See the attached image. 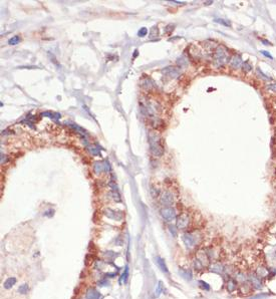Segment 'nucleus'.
I'll list each match as a JSON object with an SVG mask.
<instances>
[{
	"instance_id": "obj_1",
	"label": "nucleus",
	"mask_w": 276,
	"mask_h": 299,
	"mask_svg": "<svg viewBox=\"0 0 276 299\" xmlns=\"http://www.w3.org/2000/svg\"><path fill=\"white\" fill-rule=\"evenodd\" d=\"M149 144H150V151L154 157H161L164 155V147L161 143V138L156 134L149 135Z\"/></svg>"
},
{
	"instance_id": "obj_2",
	"label": "nucleus",
	"mask_w": 276,
	"mask_h": 299,
	"mask_svg": "<svg viewBox=\"0 0 276 299\" xmlns=\"http://www.w3.org/2000/svg\"><path fill=\"white\" fill-rule=\"evenodd\" d=\"M227 53L225 51V49L223 47H217L216 50L214 51L213 53V59H214L215 64L217 66H223L224 64H226L227 62Z\"/></svg>"
},
{
	"instance_id": "obj_3",
	"label": "nucleus",
	"mask_w": 276,
	"mask_h": 299,
	"mask_svg": "<svg viewBox=\"0 0 276 299\" xmlns=\"http://www.w3.org/2000/svg\"><path fill=\"white\" fill-rule=\"evenodd\" d=\"M182 240H183L184 244L188 248H194L199 242L198 237L195 236V234H192V233H185L184 235L182 236Z\"/></svg>"
},
{
	"instance_id": "obj_4",
	"label": "nucleus",
	"mask_w": 276,
	"mask_h": 299,
	"mask_svg": "<svg viewBox=\"0 0 276 299\" xmlns=\"http://www.w3.org/2000/svg\"><path fill=\"white\" fill-rule=\"evenodd\" d=\"M190 218L187 213H182L180 214L176 219V227L180 230H184L189 226Z\"/></svg>"
},
{
	"instance_id": "obj_5",
	"label": "nucleus",
	"mask_w": 276,
	"mask_h": 299,
	"mask_svg": "<svg viewBox=\"0 0 276 299\" xmlns=\"http://www.w3.org/2000/svg\"><path fill=\"white\" fill-rule=\"evenodd\" d=\"M253 286L251 285V283L249 281H245L243 283H241L238 287V291L242 296H248L250 294L253 293Z\"/></svg>"
},
{
	"instance_id": "obj_6",
	"label": "nucleus",
	"mask_w": 276,
	"mask_h": 299,
	"mask_svg": "<svg viewBox=\"0 0 276 299\" xmlns=\"http://www.w3.org/2000/svg\"><path fill=\"white\" fill-rule=\"evenodd\" d=\"M161 214L163 216V218L167 222H171V221L176 219V211H175L174 208L172 207H166L164 209H162Z\"/></svg>"
},
{
	"instance_id": "obj_7",
	"label": "nucleus",
	"mask_w": 276,
	"mask_h": 299,
	"mask_svg": "<svg viewBox=\"0 0 276 299\" xmlns=\"http://www.w3.org/2000/svg\"><path fill=\"white\" fill-rule=\"evenodd\" d=\"M160 201H161L162 205L166 206V207H171L174 204V197L173 194L170 193L169 191H165L161 194L160 197Z\"/></svg>"
},
{
	"instance_id": "obj_8",
	"label": "nucleus",
	"mask_w": 276,
	"mask_h": 299,
	"mask_svg": "<svg viewBox=\"0 0 276 299\" xmlns=\"http://www.w3.org/2000/svg\"><path fill=\"white\" fill-rule=\"evenodd\" d=\"M104 213H105V215L107 216V218H109V219H112V220H118V221H120V220H122L123 218V213L121 212V211H119V210L115 211V210H112V209H109V208H107V209H105Z\"/></svg>"
},
{
	"instance_id": "obj_9",
	"label": "nucleus",
	"mask_w": 276,
	"mask_h": 299,
	"mask_svg": "<svg viewBox=\"0 0 276 299\" xmlns=\"http://www.w3.org/2000/svg\"><path fill=\"white\" fill-rule=\"evenodd\" d=\"M162 72L165 75L171 77V78H176L181 74V70L177 66H167V67L162 69Z\"/></svg>"
},
{
	"instance_id": "obj_10",
	"label": "nucleus",
	"mask_w": 276,
	"mask_h": 299,
	"mask_svg": "<svg viewBox=\"0 0 276 299\" xmlns=\"http://www.w3.org/2000/svg\"><path fill=\"white\" fill-rule=\"evenodd\" d=\"M248 281L251 283L254 289H261L262 288V281L261 278L256 273H251L248 275Z\"/></svg>"
},
{
	"instance_id": "obj_11",
	"label": "nucleus",
	"mask_w": 276,
	"mask_h": 299,
	"mask_svg": "<svg viewBox=\"0 0 276 299\" xmlns=\"http://www.w3.org/2000/svg\"><path fill=\"white\" fill-rule=\"evenodd\" d=\"M196 258L204 265V267L210 265V264H209V263H210V258L208 257V254L206 251H204V250L198 251V252H197V255H196Z\"/></svg>"
},
{
	"instance_id": "obj_12",
	"label": "nucleus",
	"mask_w": 276,
	"mask_h": 299,
	"mask_svg": "<svg viewBox=\"0 0 276 299\" xmlns=\"http://www.w3.org/2000/svg\"><path fill=\"white\" fill-rule=\"evenodd\" d=\"M209 270L211 272H213V273H216V274H223V272L225 270V267L220 262H214V263L209 265Z\"/></svg>"
},
{
	"instance_id": "obj_13",
	"label": "nucleus",
	"mask_w": 276,
	"mask_h": 299,
	"mask_svg": "<svg viewBox=\"0 0 276 299\" xmlns=\"http://www.w3.org/2000/svg\"><path fill=\"white\" fill-rule=\"evenodd\" d=\"M238 284L239 283L235 280V278H232V277L228 278V280L226 281V289H227V291L232 293V292L238 290Z\"/></svg>"
},
{
	"instance_id": "obj_14",
	"label": "nucleus",
	"mask_w": 276,
	"mask_h": 299,
	"mask_svg": "<svg viewBox=\"0 0 276 299\" xmlns=\"http://www.w3.org/2000/svg\"><path fill=\"white\" fill-rule=\"evenodd\" d=\"M100 293L98 290L93 289V288H89L87 291H86V295H85V298L86 299H100Z\"/></svg>"
},
{
	"instance_id": "obj_15",
	"label": "nucleus",
	"mask_w": 276,
	"mask_h": 299,
	"mask_svg": "<svg viewBox=\"0 0 276 299\" xmlns=\"http://www.w3.org/2000/svg\"><path fill=\"white\" fill-rule=\"evenodd\" d=\"M230 65L233 68H239L242 65V59L239 55H234L230 60Z\"/></svg>"
},
{
	"instance_id": "obj_16",
	"label": "nucleus",
	"mask_w": 276,
	"mask_h": 299,
	"mask_svg": "<svg viewBox=\"0 0 276 299\" xmlns=\"http://www.w3.org/2000/svg\"><path fill=\"white\" fill-rule=\"evenodd\" d=\"M156 261H157V264H158V266L160 267V269H161L162 271H163L164 273H166V274H169V270H168V267H167L166 261L164 260L163 258H161V257H157V258H156Z\"/></svg>"
},
{
	"instance_id": "obj_17",
	"label": "nucleus",
	"mask_w": 276,
	"mask_h": 299,
	"mask_svg": "<svg viewBox=\"0 0 276 299\" xmlns=\"http://www.w3.org/2000/svg\"><path fill=\"white\" fill-rule=\"evenodd\" d=\"M235 280L237 281L239 284L243 283L245 281H248V275H246L244 272L242 271H238L235 273Z\"/></svg>"
},
{
	"instance_id": "obj_18",
	"label": "nucleus",
	"mask_w": 276,
	"mask_h": 299,
	"mask_svg": "<svg viewBox=\"0 0 276 299\" xmlns=\"http://www.w3.org/2000/svg\"><path fill=\"white\" fill-rule=\"evenodd\" d=\"M16 283V278L14 277H9L7 280L4 282V288L5 289H11Z\"/></svg>"
},
{
	"instance_id": "obj_19",
	"label": "nucleus",
	"mask_w": 276,
	"mask_h": 299,
	"mask_svg": "<svg viewBox=\"0 0 276 299\" xmlns=\"http://www.w3.org/2000/svg\"><path fill=\"white\" fill-rule=\"evenodd\" d=\"M177 64H178L179 66H181V67H186V66H188V64H189L188 58H187L185 55L180 56V57L177 59Z\"/></svg>"
},
{
	"instance_id": "obj_20",
	"label": "nucleus",
	"mask_w": 276,
	"mask_h": 299,
	"mask_svg": "<svg viewBox=\"0 0 276 299\" xmlns=\"http://www.w3.org/2000/svg\"><path fill=\"white\" fill-rule=\"evenodd\" d=\"M256 274L260 277V278L266 277L268 275V270L265 268V267H258V269L256 270Z\"/></svg>"
},
{
	"instance_id": "obj_21",
	"label": "nucleus",
	"mask_w": 276,
	"mask_h": 299,
	"mask_svg": "<svg viewBox=\"0 0 276 299\" xmlns=\"http://www.w3.org/2000/svg\"><path fill=\"white\" fill-rule=\"evenodd\" d=\"M29 290V287H28V284L27 283H23L19 286L18 288V292L20 294H27V292Z\"/></svg>"
},
{
	"instance_id": "obj_22",
	"label": "nucleus",
	"mask_w": 276,
	"mask_h": 299,
	"mask_svg": "<svg viewBox=\"0 0 276 299\" xmlns=\"http://www.w3.org/2000/svg\"><path fill=\"white\" fill-rule=\"evenodd\" d=\"M194 268H195L196 271H202L204 269V265L197 258H195V260H194Z\"/></svg>"
},
{
	"instance_id": "obj_23",
	"label": "nucleus",
	"mask_w": 276,
	"mask_h": 299,
	"mask_svg": "<svg viewBox=\"0 0 276 299\" xmlns=\"http://www.w3.org/2000/svg\"><path fill=\"white\" fill-rule=\"evenodd\" d=\"M116 256H118V254L113 252V251H107L105 253V257L107 258V260H114Z\"/></svg>"
},
{
	"instance_id": "obj_24",
	"label": "nucleus",
	"mask_w": 276,
	"mask_h": 299,
	"mask_svg": "<svg viewBox=\"0 0 276 299\" xmlns=\"http://www.w3.org/2000/svg\"><path fill=\"white\" fill-rule=\"evenodd\" d=\"M128 277H129V268H128V267H126V269H125V272H123V274H122V276H121V278H120V282H123V283H126V282H127V279H128Z\"/></svg>"
},
{
	"instance_id": "obj_25",
	"label": "nucleus",
	"mask_w": 276,
	"mask_h": 299,
	"mask_svg": "<svg viewBox=\"0 0 276 299\" xmlns=\"http://www.w3.org/2000/svg\"><path fill=\"white\" fill-rule=\"evenodd\" d=\"M162 291H163V284H162L161 281H159V283H158V286H157V288H156L155 296H156V297H159V296H160V294L162 293Z\"/></svg>"
},
{
	"instance_id": "obj_26",
	"label": "nucleus",
	"mask_w": 276,
	"mask_h": 299,
	"mask_svg": "<svg viewBox=\"0 0 276 299\" xmlns=\"http://www.w3.org/2000/svg\"><path fill=\"white\" fill-rule=\"evenodd\" d=\"M199 284L202 289H204V290H206V291H210L211 287H210V285H209L207 282H205V281H203V280H200Z\"/></svg>"
},
{
	"instance_id": "obj_27",
	"label": "nucleus",
	"mask_w": 276,
	"mask_h": 299,
	"mask_svg": "<svg viewBox=\"0 0 276 299\" xmlns=\"http://www.w3.org/2000/svg\"><path fill=\"white\" fill-rule=\"evenodd\" d=\"M215 22L217 23H220V24H222V25H224V26H229L230 27L231 26V22H229L228 20H225V19H219V18H215Z\"/></svg>"
},
{
	"instance_id": "obj_28",
	"label": "nucleus",
	"mask_w": 276,
	"mask_h": 299,
	"mask_svg": "<svg viewBox=\"0 0 276 299\" xmlns=\"http://www.w3.org/2000/svg\"><path fill=\"white\" fill-rule=\"evenodd\" d=\"M104 170V166H102V164L101 163H100V162H96L95 164H94V171H95V173H100L101 171Z\"/></svg>"
},
{
	"instance_id": "obj_29",
	"label": "nucleus",
	"mask_w": 276,
	"mask_h": 299,
	"mask_svg": "<svg viewBox=\"0 0 276 299\" xmlns=\"http://www.w3.org/2000/svg\"><path fill=\"white\" fill-rule=\"evenodd\" d=\"M251 69H252V66L249 64V62L248 61L244 62V63L242 64V70H243L244 72H249Z\"/></svg>"
},
{
	"instance_id": "obj_30",
	"label": "nucleus",
	"mask_w": 276,
	"mask_h": 299,
	"mask_svg": "<svg viewBox=\"0 0 276 299\" xmlns=\"http://www.w3.org/2000/svg\"><path fill=\"white\" fill-rule=\"evenodd\" d=\"M19 41H20V37H19V36H14V37H12V38L9 40V44H11V45H15V44H17Z\"/></svg>"
},
{
	"instance_id": "obj_31",
	"label": "nucleus",
	"mask_w": 276,
	"mask_h": 299,
	"mask_svg": "<svg viewBox=\"0 0 276 299\" xmlns=\"http://www.w3.org/2000/svg\"><path fill=\"white\" fill-rule=\"evenodd\" d=\"M266 88H267V89H269V91H271V92H276V81H274V82H271V84H269V85L266 86Z\"/></svg>"
},
{
	"instance_id": "obj_32",
	"label": "nucleus",
	"mask_w": 276,
	"mask_h": 299,
	"mask_svg": "<svg viewBox=\"0 0 276 299\" xmlns=\"http://www.w3.org/2000/svg\"><path fill=\"white\" fill-rule=\"evenodd\" d=\"M151 194H152L153 197H157V196L159 195V190L156 189L154 186H152V187H151Z\"/></svg>"
},
{
	"instance_id": "obj_33",
	"label": "nucleus",
	"mask_w": 276,
	"mask_h": 299,
	"mask_svg": "<svg viewBox=\"0 0 276 299\" xmlns=\"http://www.w3.org/2000/svg\"><path fill=\"white\" fill-rule=\"evenodd\" d=\"M147 33H148V30H147V28H145V27H143V28H141L140 30H139V36H145Z\"/></svg>"
},
{
	"instance_id": "obj_34",
	"label": "nucleus",
	"mask_w": 276,
	"mask_h": 299,
	"mask_svg": "<svg viewBox=\"0 0 276 299\" xmlns=\"http://www.w3.org/2000/svg\"><path fill=\"white\" fill-rule=\"evenodd\" d=\"M43 115H48V116H50V117H52V119H58V117H60V115H58V114H50V113H44Z\"/></svg>"
},
{
	"instance_id": "obj_35",
	"label": "nucleus",
	"mask_w": 276,
	"mask_h": 299,
	"mask_svg": "<svg viewBox=\"0 0 276 299\" xmlns=\"http://www.w3.org/2000/svg\"><path fill=\"white\" fill-rule=\"evenodd\" d=\"M261 53L263 54V55H264V56H266V57H268L269 59H273V56H272V55H271V54L269 53V52H267V51H263V50H262V51H261Z\"/></svg>"
},
{
	"instance_id": "obj_36",
	"label": "nucleus",
	"mask_w": 276,
	"mask_h": 299,
	"mask_svg": "<svg viewBox=\"0 0 276 299\" xmlns=\"http://www.w3.org/2000/svg\"><path fill=\"white\" fill-rule=\"evenodd\" d=\"M169 229H170V232L173 234V236H176L177 231H176V229H175V227H174V226H169Z\"/></svg>"
},
{
	"instance_id": "obj_37",
	"label": "nucleus",
	"mask_w": 276,
	"mask_h": 299,
	"mask_svg": "<svg viewBox=\"0 0 276 299\" xmlns=\"http://www.w3.org/2000/svg\"><path fill=\"white\" fill-rule=\"evenodd\" d=\"M107 280H101V281H99V286H100V287H102V286H107Z\"/></svg>"
},
{
	"instance_id": "obj_38",
	"label": "nucleus",
	"mask_w": 276,
	"mask_h": 299,
	"mask_svg": "<svg viewBox=\"0 0 276 299\" xmlns=\"http://www.w3.org/2000/svg\"><path fill=\"white\" fill-rule=\"evenodd\" d=\"M45 216H52L53 215V210H48V212H45Z\"/></svg>"
},
{
	"instance_id": "obj_39",
	"label": "nucleus",
	"mask_w": 276,
	"mask_h": 299,
	"mask_svg": "<svg viewBox=\"0 0 276 299\" xmlns=\"http://www.w3.org/2000/svg\"><path fill=\"white\" fill-rule=\"evenodd\" d=\"M262 41H263V44H265V45H271V43L269 42V41H267V40H264V39H262Z\"/></svg>"
},
{
	"instance_id": "obj_40",
	"label": "nucleus",
	"mask_w": 276,
	"mask_h": 299,
	"mask_svg": "<svg viewBox=\"0 0 276 299\" xmlns=\"http://www.w3.org/2000/svg\"><path fill=\"white\" fill-rule=\"evenodd\" d=\"M213 3V1H206L205 3H204V5H210V4H212Z\"/></svg>"
}]
</instances>
